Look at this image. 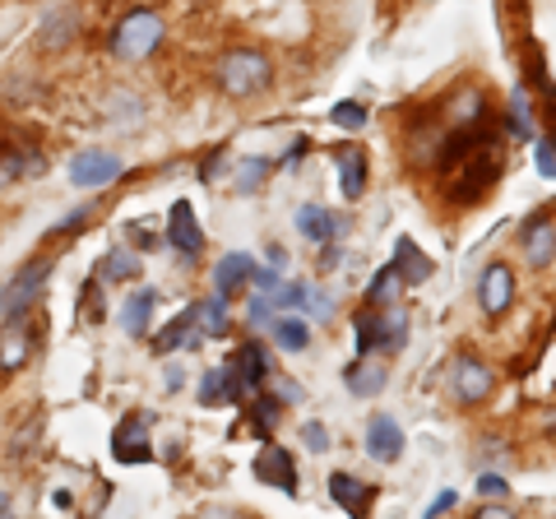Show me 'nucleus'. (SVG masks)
<instances>
[{"label": "nucleus", "mask_w": 556, "mask_h": 519, "mask_svg": "<svg viewBox=\"0 0 556 519\" xmlns=\"http://www.w3.org/2000/svg\"><path fill=\"white\" fill-rule=\"evenodd\" d=\"M269 84H274V65H269L265 51L232 47L228 56L218 61V89L228 98H255V93H265Z\"/></svg>", "instance_id": "obj_2"}, {"label": "nucleus", "mask_w": 556, "mask_h": 519, "mask_svg": "<svg viewBox=\"0 0 556 519\" xmlns=\"http://www.w3.org/2000/svg\"><path fill=\"white\" fill-rule=\"evenodd\" d=\"M547 431H552V436H556V413H552V418H547Z\"/></svg>", "instance_id": "obj_51"}, {"label": "nucleus", "mask_w": 556, "mask_h": 519, "mask_svg": "<svg viewBox=\"0 0 556 519\" xmlns=\"http://www.w3.org/2000/svg\"><path fill=\"white\" fill-rule=\"evenodd\" d=\"M269 172H274L269 159H241L237 172H232V190H241V195H255V190L269 181Z\"/></svg>", "instance_id": "obj_27"}, {"label": "nucleus", "mask_w": 556, "mask_h": 519, "mask_svg": "<svg viewBox=\"0 0 556 519\" xmlns=\"http://www.w3.org/2000/svg\"><path fill=\"white\" fill-rule=\"evenodd\" d=\"M75 24H79V14H75V10H61V24H56V20H47L42 33H38L42 47H47V51H51V47H65V42H70V33H75Z\"/></svg>", "instance_id": "obj_32"}, {"label": "nucleus", "mask_w": 556, "mask_h": 519, "mask_svg": "<svg viewBox=\"0 0 556 519\" xmlns=\"http://www.w3.org/2000/svg\"><path fill=\"white\" fill-rule=\"evenodd\" d=\"M552 149H556V130H552Z\"/></svg>", "instance_id": "obj_52"}, {"label": "nucleus", "mask_w": 556, "mask_h": 519, "mask_svg": "<svg viewBox=\"0 0 556 519\" xmlns=\"http://www.w3.org/2000/svg\"><path fill=\"white\" fill-rule=\"evenodd\" d=\"M506 126H510L515 140H533V116H529V93H525V89H515V93H510Z\"/></svg>", "instance_id": "obj_29"}, {"label": "nucleus", "mask_w": 556, "mask_h": 519, "mask_svg": "<svg viewBox=\"0 0 556 519\" xmlns=\"http://www.w3.org/2000/svg\"><path fill=\"white\" fill-rule=\"evenodd\" d=\"M251 473H255V482H265V488H278V492L298 496V464H292V455L283 445H269V441L260 445Z\"/></svg>", "instance_id": "obj_6"}, {"label": "nucleus", "mask_w": 556, "mask_h": 519, "mask_svg": "<svg viewBox=\"0 0 556 519\" xmlns=\"http://www.w3.org/2000/svg\"><path fill=\"white\" fill-rule=\"evenodd\" d=\"M501 167H506V153L496 149V140H492V144H482V149H473V153L464 159L455 186H450V200H455V204H473V200H482L486 190H492V181L501 177Z\"/></svg>", "instance_id": "obj_3"}, {"label": "nucleus", "mask_w": 556, "mask_h": 519, "mask_svg": "<svg viewBox=\"0 0 556 519\" xmlns=\"http://www.w3.org/2000/svg\"><path fill=\"white\" fill-rule=\"evenodd\" d=\"M167 390H181V367H167Z\"/></svg>", "instance_id": "obj_48"}, {"label": "nucleus", "mask_w": 556, "mask_h": 519, "mask_svg": "<svg viewBox=\"0 0 556 519\" xmlns=\"http://www.w3.org/2000/svg\"><path fill=\"white\" fill-rule=\"evenodd\" d=\"M478 302H482L486 316H506L510 302H515V274H510V265H501V260H496V265L482 269Z\"/></svg>", "instance_id": "obj_12"}, {"label": "nucleus", "mask_w": 556, "mask_h": 519, "mask_svg": "<svg viewBox=\"0 0 556 519\" xmlns=\"http://www.w3.org/2000/svg\"><path fill=\"white\" fill-rule=\"evenodd\" d=\"M247 316H251L255 330H260V325H274L278 311H274V302H269V292H260V298H251V311H247Z\"/></svg>", "instance_id": "obj_39"}, {"label": "nucleus", "mask_w": 556, "mask_h": 519, "mask_svg": "<svg viewBox=\"0 0 556 519\" xmlns=\"http://www.w3.org/2000/svg\"><path fill=\"white\" fill-rule=\"evenodd\" d=\"M533 163H538V177L556 181V149H552V140H538L533 144Z\"/></svg>", "instance_id": "obj_36"}, {"label": "nucleus", "mask_w": 556, "mask_h": 519, "mask_svg": "<svg viewBox=\"0 0 556 519\" xmlns=\"http://www.w3.org/2000/svg\"><path fill=\"white\" fill-rule=\"evenodd\" d=\"M473 519H519V515H515L510 506H501V501H492V506H482Z\"/></svg>", "instance_id": "obj_44"}, {"label": "nucleus", "mask_w": 556, "mask_h": 519, "mask_svg": "<svg viewBox=\"0 0 556 519\" xmlns=\"http://www.w3.org/2000/svg\"><path fill=\"white\" fill-rule=\"evenodd\" d=\"M386 380H390V371L380 367V362H367V357L348 362V371H343V385L353 400H376V394L386 390Z\"/></svg>", "instance_id": "obj_18"}, {"label": "nucleus", "mask_w": 556, "mask_h": 519, "mask_svg": "<svg viewBox=\"0 0 556 519\" xmlns=\"http://www.w3.org/2000/svg\"><path fill=\"white\" fill-rule=\"evenodd\" d=\"M298 232L306 241H316V246H329V241L343 237V218L334 210H325V204H302L298 210Z\"/></svg>", "instance_id": "obj_15"}, {"label": "nucleus", "mask_w": 556, "mask_h": 519, "mask_svg": "<svg viewBox=\"0 0 556 519\" xmlns=\"http://www.w3.org/2000/svg\"><path fill=\"white\" fill-rule=\"evenodd\" d=\"M247 408H251V427H255V436H260V441H269V436H274V427L283 422V400H278V394H255V400H251Z\"/></svg>", "instance_id": "obj_24"}, {"label": "nucleus", "mask_w": 556, "mask_h": 519, "mask_svg": "<svg viewBox=\"0 0 556 519\" xmlns=\"http://www.w3.org/2000/svg\"><path fill=\"white\" fill-rule=\"evenodd\" d=\"M167 246L186 255V260H195L204 251V228L195 223V210H190V200H177L172 204V214H167Z\"/></svg>", "instance_id": "obj_10"}, {"label": "nucleus", "mask_w": 556, "mask_h": 519, "mask_svg": "<svg viewBox=\"0 0 556 519\" xmlns=\"http://www.w3.org/2000/svg\"><path fill=\"white\" fill-rule=\"evenodd\" d=\"M200 334L204 339H228V298H204L200 302Z\"/></svg>", "instance_id": "obj_26"}, {"label": "nucleus", "mask_w": 556, "mask_h": 519, "mask_svg": "<svg viewBox=\"0 0 556 519\" xmlns=\"http://www.w3.org/2000/svg\"><path fill=\"white\" fill-rule=\"evenodd\" d=\"M519 237H525V251H529V265L533 269L538 265H552V260H556V228H552L547 218H529Z\"/></svg>", "instance_id": "obj_21"}, {"label": "nucleus", "mask_w": 556, "mask_h": 519, "mask_svg": "<svg viewBox=\"0 0 556 519\" xmlns=\"http://www.w3.org/2000/svg\"><path fill=\"white\" fill-rule=\"evenodd\" d=\"M302 306H306L316 320H329V316H334V302H329V292H320V288H306V302H302Z\"/></svg>", "instance_id": "obj_37"}, {"label": "nucleus", "mask_w": 556, "mask_h": 519, "mask_svg": "<svg viewBox=\"0 0 556 519\" xmlns=\"http://www.w3.org/2000/svg\"><path fill=\"white\" fill-rule=\"evenodd\" d=\"M269 334L278 343V353H306L311 349V325L302 316H274Z\"/></svg>", "instance_id": "obj_23"}, {"label": "nucleus", "mask_w": 556, "mask_h": 519, "mask_svg": "<svg viewBox=\"0 0 556 519\" xmlns=\"http://www.w3.org/2000/svg\"><path fill=\"white\" fill-rule=\"evenodd\" d=\"M232 376L241 380V390H247L251 400H255V394L265 390V380L274 376V362H269V349H265V343H260V339H247V343H241L237 357H232Z\"/></svg>", "instance_id": "obj_9"}, {"label": "nucleus", "mask_w": 556, "mask_h": 519, "mask_svg": "<svg viewBox=\"0 0 556 519\" xmlns=\"http://www.w3.org/2000/svg\"><path fill=\"white\" fill-rule=\"evenodd\" d=\"M112 455L116 464H149L153 459V445H149V418L135 413V418H121L112 431Z\"/></svg>", "instance_id": "obj_8"}, {"label": "nucleus", "mask_w": 556, "mask_h": 519, "mask_svg": "<svg viewBox=\"0 0 556 519\" xmlns=\"http://www.w3.org/2000/svg\"><path fill=\"white\" fill-rule=\"evenodd\" d=\"M329 121H334L339 130H362L367 126V107H362V102H339V107L329 112Z\"/></svg>", "instance_id": "obj_34"}, {"label": "nucleus", "mask_w": 556, "mask_h": 519, "mask_svg": "<svg viewBox=\"0 0 556 519\" xmlns=\"http://www.w3.org/2000/svg\"><path fill=\"white\" fill-rule=\"evenodd\" d=\"M455 501H459V492H441V496L427 506V519H441L445 510H455Z\"/></svg>", "instance_id": "obj_41"}, {"label": "nucleus", "mask_w": 556, "mask_h": 519, "mask_svg": "<svg viewBox=\"0 0 556 519\" xmlns=\"http://www.w3.org/2000/svg\"><path fill=\"white\" fill-rule=\"evenodd\" d=\"M339 246H334V241H329V246H320V269H339Z\"/></svg>", "instance_id": "obj_46"}, {"label": "nucleus", "mask_w": 556, "mask_h": 519, "mask_svg": "<svg viewBox=\"0 0 556 519\" xmlns=\"http://www.w3.org/2000/svg\"><path fill=\"white\" fill-rule=\"evenodd\" d=\"M478 492H482L486 501H506V496H510V482L501 478V473H482V478H478Z\"/></svg>", "instance_id": "obj_38"}, {"label": "nucleus", "mask_w": 556, "mask_h": 519, "mask_svg": "<svg viewBox=\"0 0 556 519\" xmlns=\"http://www.w3.org/2000/svg\"><path fill=\"white\" fill-rule=\"evenodd\" d=\"M251 279H255V260L247 251H228L214 265V292H218V298H232V292L247 288Z\"/></svg>", "instance_id": "obj_16"}, {"label": "nucleus", "mask_w": 556, "mask_h": 519, "mask_svg": "<svg viewBox=\"0 0 556 519\" xmlns=\"http://www.w3.org/2000/svg\"><path fill=\"white\" fill-rule=\"evenodd\" d=\"M200 404L204 408L228 404V367H208L204 371V380H200Z\"/></svg>", "instance_id": "obj_30"}, {"label": "nucleus", "mask_w": 556, "mask_h": 519, "mask_svg": "<svg viewBox=\"0 0 556 519\" xmlns=\"http://www.w3.org/2000/svg\"><path fill=\"white\" fill-rule=\"evenodd\" d=\"M116 177H121V159L108 149H84V153H75V163H70V186H79V190L112 186Z\"/></svg>", "instance_id": "obj_7"}, {"label": "nucleus", "mask_w": 556, "mask_h": 519, "mask_svg": "<svg viewBox=\"0 0 556 519\" xmlns=\"http://www.w3.org/2000/svg\"><path fill=\"white\" fill-rule=\"evenodd\" d=\"M269 265L283 269V265H288V251H283V246H269Z\"/></svg>", "instance_id": "obj_47"}, {"label": "nucleus", "mask_w": 556, "mask_h": 519, "mask_svg": "<svg viewBox=\"0 0 556 519\" xmlns=\"http://www.w3.org/2000/svg\"><path fill=\"white\" fill-rule=\"evenodd\" d=\"M28 353H33V334H28V325L20 320V316H10L5 320V330H0V371H20L24 362H28Z\"/></svg>", "instance_id": "obj_19"}, {"label": "nucleus", "mask_w": 556, "mask_h": 519, "mask_svg": "<svg viewBox=\"0 0 556 519\" xmlns=\"http://www.w3.org/2000/svg\"><path fill=\"white\" fill-rule=\"evenodd\" d=\"M492 390H496V371L486 367V362L478 357H455V367H450V394H455V404L464 408H473L482 400H492Z\"/></svg>", "instance_id": "obj_4"}, {"label": "nucleus", "mask_w": 556, "mask_h": 519, "mask_svg": "<svg viewBox=\"0 0 556 519\" xmlns=\"http://www.w3.org/2000/svg\"><path fill=\"white\" fill-rule=\"evenodd\" d=\"M390 265L399 269V279H404L408 288H422L431 274H437V260H431L422 246H417L413 237H399V241H394V260H390Z\"/></svg>", "instance_id": "obj_13"}, {"label": "nucleus", "mask_w": 556, "mask_h": 519, "mask_svg": "<svg viewBox=\"0 0 556 519\" xmlns=\"http://www.w3.org/2000/svg\"><path fill=\"white\" fill-rule=\"evenodd\" d=\"M51 265H56V260H47V255H33L28 265L14 274V279L0 288V311H5V316H20V311L38 298V292L47 288V279H51Z\"/></svg>", "instance_id": "obj_5"}, {"label": "nucleus", "mask_w": 556, "mask_h": 519, "mask_svg": "<svg viewBox=\"0 0 556 519\" xmlns=\"http://www.w3.org/2000/svg\"><path fill=\"white\" fill-rule=\"evenodd\" d=\"M334 163H339L343 200H362V195H367V153H362V149H334Z\"/></svg>", "instance_id": "obj_20"}, {"label": "nucleus", "mask_w": 556, "mask_h": 519, "mask_svg": "<svg viewBox=\"0 0 556 519\" xmlns=\"http://www.w3.org/2000/svg\"><path fill=\"white\" fill-rule=\"evenodd\" d=\"M251 283H255L260 292H274L278 283H283V269H278V265H269V269H260V265H255V279H251Z\"/></svg>", "instance_id": "obj_40"}, {"label": "nucleus", "mask_w": 556, "mask_h": 519, "mask_svg": "<svg viewBox=\"0 0 556 519\" xmlns=\"http://www.w3.org/2000/svg\"><path fill=\"white\" fill-rule=\"evenodd\" d=\"M404 445H408V436H404V427H399L390 413H376V418L367 422V455L376 464H399L404 459Z\"/></svg>", "instance_id": "obj_11"}, {"label": "nucleus", "mask_w": 556, "mask_h": 519, "mask_svg": "<svg viewBox=\"0 0 556 519\" xmlns=\"http://www.w3.org/2000/svg\"><path fill=\"white\" fill-rule=\"evenodd\" d=\"M135 274H139V251L135 246L130 251L116 246V251L102 255V279H108V283H130Z\"/></svg>", "instance_id": "obj_25"}, {"label": "nucleus", "mask_w": 556, "mask_h": 519, "mask_svg": "<svg viewBox=\"0 0 556 519\" xmlns=\"http://www.w3.org/2000/svg\"><path fill=\"white\" fill-rule=\"evenodd\" d=\"M306 153H311V140H292V149L283 153V163H278V167H298V163L306 159Z\"/></svg>", "instance_id": "obj_43"}, {"label": "nucleus", "mask_w": 556, "mask_h": 519, "mask_svg": "<svg viewBox=\"0 0 556 519\" xmlns=\"http://www.w3.org/2000/svg\"><path fill=\"white\" fill-rule=\"evenodd\" d=\"M167 38V20L159 10L139 5L130 14H121V24L112 28V56L116 61H149L153 51L163 47Z\"/></svg>", "instance_id": "obj_1"}, {"label": "nucleus", "mask_w": 556, "mask_h": 519, "mask_svg": "<svg viewBox=\"0 0 556 519\" xmlns=\"http://www.w3.org/2000/svg\"><path fill=\"white\" fill-rule=\"evenodd\" d=\"M404 343H408V316H404V306L380 311V320H376V349L380 353H404Z\"/></svg>", "instance_id": "obj_22"}, {"label": "nucleus", "mask_w": 556, "mask_h": 519, "mask_svg": "<svg viewBox=\"0 0 556 519\" xmlns=\"http://www.w3.org/2000/svg\"><path fill=\"white\" fill-rule=\"evenodd\" d=\"M153 311H159V292L153 288H135L126 306H121V330H126L130 339H144L149 325H153Z\"/></svg>", "instance_id": "obj_17"}, {"label": "nucleus", "mask_w": 556, "mask_h": 519, "mask_svg": "<svg viewBox=\"0 0 556 519\" xmlns=\"http://www.w3.org/2000/svg\"><path fill=\"white\" fill-rule=\"evenodd\" d=\"M278 400H283V404H298V400H302V385H292V380H278Z\"/></svg>", "instance_id": "obj_45"}, {"label": "nucleus", "mask_w": 556, "mask_h": 519, "mask_svg": "<svg viewBox=\"0 0 556 519\" xmlns=\"http://www.w3.org/2000/svg\"><path fill=\"white\" fill-rule=\"evenodd\" d=\"M200 519H241V515L237 510H204Z\"/></svg>", "instance_id": "obj_49"}, {"label": "nucleus", "mask_w": 556, "mask_h": 519, "mask_svg": "<svg viewBox=\"0 0 556 519\" xmlns=\"http://www.w3.org/2000/svg\"><path fill=\"white\" fill-rule=\"evenodd\" d=\"M84 218H93V204H84V210H75V214H65V223H61V228H56V232H75V228H84ZM56 232H51V237H56Z\"/></svg>", "instance_id": "obj_42"}, {"label": "nucleus", "mask_w": 556, "mask_h": 519, "mask_svg": "<svg viewBox=\"0 0 556 519\" xmlns=\"http://www.w3.org/2000/svg\"><path fill=\"white\" fill-rule=\"evenodd\" d=\"M269 302H274L278 316H283V311H298V306L306 302V283H278V288L269 292Z\"/></svg>", "instance_id": "obj_33"}, {"label": "nucleus", "mask_w": 556, "mask_h": 519, "mask_svg": "<svg viewBox=\"0 0 556 519\" xmlns=\"http://www.w3.org/2000/svg\"><path fill=\"white\" fill-rule=\"evenodd\" d=\"M0 519H14V506H10V501H0Z\"/></svg>", "instance_id": "obj_50"}, {"label": "nucleus", "mask_w": 556, "mask_h": 519, "mask_svg": "<svg viewBox=\"0 0 556 519\" xmlns=\"http://www.w3.org/2000/svg\"><path fill=\"white\" fill-rule=\"evenodd\" d=\"M302 445L311 450V455H325V450H334V445H329V427L325 422H302Z\"/></svg>", "instance_id": "obj_35"}, {"label": "nucleus", "mask_w": 556, "mask_h": 519, "mask_svg": "<svg viewBox=\"0 0 556 519\" xmlns=\"http://www.w3.org/2000/svg\"><path fill=\"white\" fill-rule=\"evenodd\" d=\"M329 496H334V506L348 510L353 519H367L371 501H376V488L371 482H362L353 473H329Z\"/></svg>", "instance_id": "obj_14"}, {"label": "nucleus", "mask_w": 556, "mask_h": 519, "mask_svg": "<svg viewBox=\"0 0 556 519\" xmlns=\"http://www.w3.org/2000/svg\"><path fill=\"white\" fill-rule=\"evenodd\" d=\"M376 320H380V306H367V311H357L353 316V334H357V357H367L376 349Z\"/></svg>", "instance_id": "obj_31"}, {"label": "nucleus", "mask_w": 556, "mask_h": 519, "mask_svg": "<svg viewBox=\"0 0 556 519\" xmlns=\"http://www.w3.org/2000/svg\"><path fill=\"white\" fill-rule=\"evenodd\" d=\"M399 288H404V279H399V269L394 265H380L371 274V283H367V306H390L399 298Z\"/></svg>", "instance_id": "obj_28"}]
</instances>
